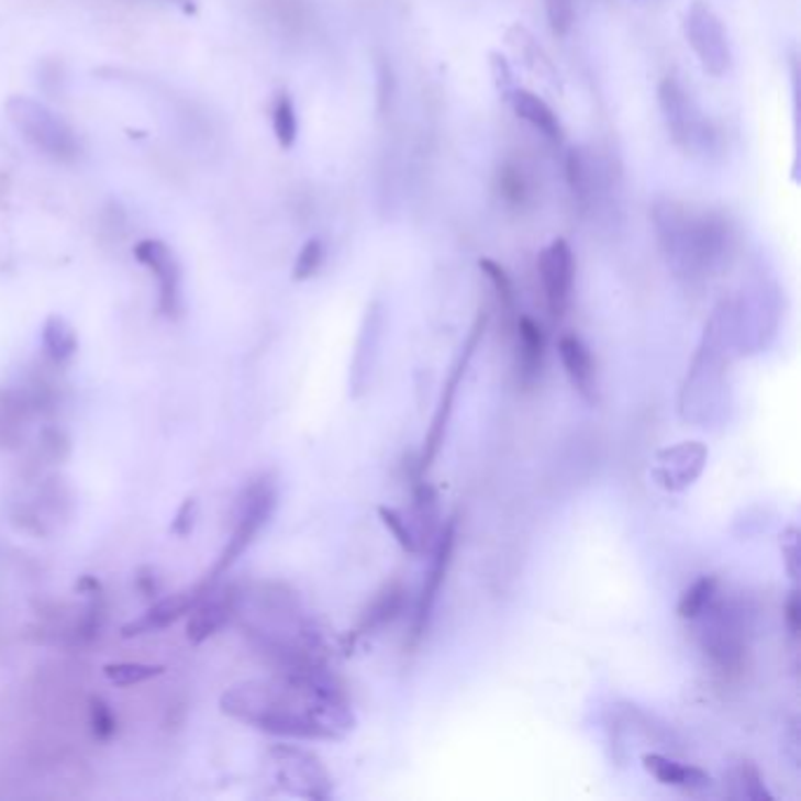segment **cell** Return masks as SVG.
I'll list each match as a JSON object with an SVG mask.
<instances>
[{
	"mask_svg": "<svg viewBox=\"0 0 801 801\" xmlns=\"http://www.w3.org/2000/svg\"><path fill=\"white\" fill-rule=\"evenodd\" d=\"M219 708L264 734L299 741H344L357 724L348 696L327 668L243 681L221 696Z\"/></svg>",
	"mask_w": 801,
	"mask_h": 801,
	"instance_id": "obj_1",
	"label": "cell"
},
{
	"mask_svg": "<svg viewBox=\"0 0 801 801\" xmlns=\"http://www.w3.org/2000/svg\"><path fill=\"white\" fill-rule=\"evenodd\" d=\"M652 219L660 249L679 276L703 278L734 252L736 226L717 210L660 198Z\"/></svg>",
	"mask_w": 801,
	"mask_h": 801,
	"instance_id": "obj_2",
	"label": "cell"
},
{
	"mask_svg": "<svg viewBox=\"0 0 801 801\" xmlns=\"http://www.w3.org/2000/svg\"><path fill=\"white\" fill-rule=\"evenodd\" d=\"M278 508V487L276 477L264 472L254 477L252 482L241 491L235 503V524L233 534L226 543V548L221 550L214 569L210 571L212 581H219L221 576L231 571V567L241 559L249 545L257 541V536L264 532V526L270 522L272 513Z\"/></svg>",
	"mask_w": 801,
	"mask_h": 801,
	"instance_id": "obj_3",
	"label": "cell"
},
{
	"mask_svg": "<svg viewBox=\"0 0 801 801\" xmlns=\"http://www.w3.org/2000/svg\"><path fill=\"white\" fill-rule=\"evenodd\" d=\"M10 123L45 158L57 163H71L78 158L80 144L74 130L62 118L47 109L43 101L31 97H12L5 104Z\"/></svg>",
	"mask_w": 801,
	"mask_h": 801,
	"instance_id": "obj_4",
	"label": "cell"
},
{
	"mask_svg": "<svg viewBox=\"0 0 801 801\" xmlns=\"http://www.w3.org/2000/svg\"><path fill=\"white\" fill-rule=\"evenodd\" d=\"M658 107L670 132V140L679 151H685L689 156V153H701L710 148L714 136L710 132V123L703 118L701 109H698L685 85L679 82V78L666 76L660 80Z\"/></svg>",
	"mask_w": 801,
	"mask_h": 801,
	"instance_id": "obj_5",
	"label": "cell"
},
{
	"mask_svg": "<svg viewBox=\"0 0 801 801\" xmlns=\"http://www.w3.org/2000/svg\"><path fill=\"white\" fill-rule=\"evenodd\" d=\"M698 619L703 623V649L724 675H736L745 666L747 642L741 611L731 604H712Z\"/></svg>",
	"mask_w": 801,
	"mask_h": 801,
	"instance_id": "obj_6",
	"label": "cell"
},
{
	"mask_svg": "<svg viewBox=\"0 0 801 801\" xmlns=\"http://www.w3.org/2000/svg\"><path fill=\"white\" fill-rule=\"evenodd\" d=\"M487 327H489V313L480 311V313H477L475 322H472L470 334L466 338V346L461 348V355L456 357V363L452 367L447 386L440 396L435 416H433V423H431V431H429V435H425V445H423V454H421V461H419V477H423L425 472L431 470L442 445H445V435H447V425H449V419H452V412H454L458 386H461V381L466 377L468 365H470L472 355H475V348L480 346V341H482Z\"/></svg>",
	"mask_w": 801,
	"mask_h": 801,
	"instance_id": "obj_7",
	"label": "cell"
},
{
	"mask_svg": "<svg viewBox=\"0 0 801 801\" xmlns=\"http://www.w3.org/2000/svg\"><path fill=\"white\" fill-rule=\"evenodd\" d=\"M270 757L276 761L278 786L292 797L325 801L332 797V778L313 753L297 745L270 747Z\"/></svg>",
	"mask_w": 801,
	"mask_h": 801,
	"instance_id": "obj_8",
	"label": "cell"
},
{
	"mask_svg": "<svg viewBox=\"0 0 801 801\" xmlns=\"http://www.w3.org/2000/svg\"><path fill=\"white\" fill-rule=\"evenodd\" d=\"M685 36L701 62L703 71L712 78H722L731 68L728 33L714 12L703 0H693L685 16Z\"/></svg>",
	"mask_w": 801,
	"mask_h": 801,
	"instance_id": "obj_9",
	"label": "cell"
},
{
	"mask_svg": "<svg viewBox=\"0 0 801 801\" xmlns=\"http://www.w3.org/2000/svg\"><path fill=\"white\" fill-rule=\"evenodd\" d=\"M538 276L553 320H561L569 311L576 278V257L565 237H555L538 254Z\"/></svg>",
	"mask_w": 801,
	"mask_h": 801,
	"instance_id": "obj_10",
	"label": "cell"
},
{
	"mask_svg": "<svg viewBox=\"0 0 801 801\" xmlns=\"http://www.w3.org/2000/svg\"><path fill=\"white\" fill-rule=\"evenodd\" d=\"M134 259L146 266L158 280V311L169 320L179 318L183 311L181 266L175 257V252L163 241H153V237H148V241L134 245Z\"/></svg>",
	"mask_w": 801,
	"mask_h": 801,
	"instance_id": "obj_11",
	"label": "cell"
},
{
	"mask_svg": "<svg viewBox=\"0 0 801 801\" xmlns=\"http://www.w3.org/2000/svg\"><path fill=\"white\" fill-rule=\"evenodd\" d=\"M243 594L235 586H212L208 594L191 609L189 625H186V637L191 644H202L216 635L221 627H226L231 619L241 611Z\"/></svg>",
	"mask_w": 801,
	"mask_h": 801,
	"instance_id": "obj_12",
	"label": "cell"
},
{
	"mask_svg": "<svg viewBox=\"0 0 801 801\" xmlns=\"http://www.w3.org/2000/svg\"><path fill=\"white\" fill-rule=\"evenodd\" d=\"M214 583L216 581H212V578L208 576L204 581L196 583L193 588L179 590L175 594H169V598H165V600H158L144 613L142 619H136V621L123 625L121 635L125 639H132V637H142V635H151V633H160V630H165L173 623H177L179 619H183L186 613H191V609L204 598V594H208V590Z\"/></svg>",
	"mask_w": 801,
	"mask_h": 801,
	"instance_id": "obj_13",
	"label": "cell"
},
{
	"mask_svg": "<svg viewBox=\"0 0 801 801\" xmlns=\"http://www.w3.org/2000/svg\"><path fill=\"white\" fill-rule=\"evenodd\" d=\"M456 526H458V520L452 518L445 524V530H442L440 538H437L433 565H431L429 576H425V583H423L419 607H416L414 642H419L425 635V630H429L433 609H435V602H437V594L442 590V583L447 581V574H449L452 561H454V548H456Z\"/></svg>",
	"mask_w": 801,
	"mask_h": 801,
	"instance_id": "obj_14",
	"label": "cell"
},
{
	"mask_svg": "<svg viewBox=\"0 0 801 801\" xmlns=\"http://www.w3.org/2000/svg\"><path fill=\"white\" fill-rule=\"evenodd\" d=\"M705 461V445H701V442H681L677 447L656 454V468L652 470V475L663 489L681 491L691 487L696 477L703 472Z\"/></svg>",
	"mask_w": 801,
	"mask_h": 801,
	"instance_id": "obj_15",
	"label": "cell"
},
{
	"mask_svg": "<svg viewBox=\"0 0 801 801\" xmlns=\"http://www.w3.org/2000/svg\"><path fill=\"white\" fill-rule=\"evenodd\" d=\"M557 353H559L561 367H565L576 393L581 396L588 404H598V400H600L598 367H594L590 348L576 334H565L559 338Z\"/></svg>",
	"mask_w": 801,
	"mask_h": 801,
	"instance_id": "obj_16",
	"label": "cell"
},
{
	"mask_svg": "<svg viewBox=\"0 0 801 801\" xmlns=\"http://www.w3.org/2000/svg\"><path fill=\"white\" fill-rule=\"evenodd\" d=\"M404 600H407V590L400 583L386 586L377 598H374V602L365 609L363 619L357 621V625L351 630V635L346 637V652H351L363 637L374 635L383 625L393 623L404 609Z\"/></svg>",
	"mask_w": 801,
	"mask_h": 801,
	"instance_id": "obj_17",
	"label": "cell"
},
{
	"mask_svg": "<svg viewBox=\"0 0 801 801\" xmlns=\"http://www.w3.org/2000/svg\"><path fill=\"white\" fill-rule=\"evenodd\" d=\"M545 357V334L541 325L532 318H518V353H515V367H518V381L524 388H532L543 369Z\"/></svg>",
	"mask_w": 801,
	"mask_h": 801,
	"instance_id": "obj_18",
	"label": "cell"
},
{
	"mask_svg": "<svg viewBox=\"0 0 801 801\" xmlns=\"http://www.w3.org/2000/svg\"><path fill=\"white\" fill-rule=\"evenodd\" d=\"M505 101H510V107H513V111H515V115L520 118V121H524L526 125H532L548 142L559 144L561 140H565V130H561L557 113L550 109L548 101L541 99L538 94H534L530 90L515 88Z\"/></svg>",
	"mask_w": 801,
	"mask_h": 801,
	"instance_id": "obj_19",
	"label": "cell"
},
{
	"mask_svg": "<svg viewBox=\"0 0 801 801\" xmlns=\"http://www.w3.org/2000/svg\"><path fill=\"white\" fill-rule=\"evenodd\" d=\"M642 764L646 771H649L658 782H663V786H668V788L698 792V790H708L712 782V778L703 769H698V766L681 764L670 757H663L658 753L644 755Z\"/></svg>",
	"mask_w": 801,
	"mask_h": 801,
	"instance_id": "obj_20",
	"label": "cell"
},
{
	"mask_svg": "<svg viewBox=\"0 0 801 801\" xmlns=\"http://www.w3.org/2000/svg\"><path fill=\"white\" fill-rule=\"evenodd\" d=\"M381 322H383V315L379 311V305L374 303L371 309L367 311V318H365V325H363V334H360V341H357V353H355V363H353V388H355V396H360L367 390L369 386V371L374 369V348L379 346V338H381Z\"/></svg>",
	"mask_w": 801,
	"mask_h": 801,
	"instance_id": "obj_21",
	"label": "cell"
},
{
	"mask_svg": "<svg viewBox=\"0 0 801 801\" xmlns=\"http://www.w3.org/2000/svg\"><path fill=\"white\" fill-rule=\"evenodd\" d=\"M41 338H43V351L47 355V360L55 363L57 367L66 365L78 351L76 330L59 315H49L45 320Z\"/></svg>",
	"mask_w": 801,
	"mask_h": 801,
	"instance_id": "obj_22",
	"label": "cell"
},
{
	"mask_svg": "<svg viewBox=\"0 0 801 801\" xmlns=\"http://www.w3.org/2000/svg\"><path fill=\"white\" fill-rule=\"evenodd\" d=\"M497 189H499V196L505 200V204H510V208H515V210L526 208V204H530L534 198L532 177L526 175V169L515 160H508L499 167Z\"/></svg>",
	"mask_w": 801,
	"mask_h": 801,
	"instance_id": "obj_23",
	"label": "cell"
},
{
	"mask_svg": "<svg viewBox=\"0 0 801 801\" xmlns=\"http://www.w3.org/2000/svg\"><path fill=\"white\" fill-rule=\"evenodd\" d=\"M565 173L576 202L581 204V208H588L590 200L594 198V167L583 148L569 151Z\"/></svg>",
	"mask_w": 801,
	"mask_h": 801,
	"instance_id": "obj_24",
	"label": "cell"
},
{
	"mask_svg": "<svg viewBox=\"0 0 801 801\" xmlns=\"http://www.w3.org/2000/svg\"><path fill=\"white\" fill-rule=\"evenodd\" d=\"M717 576H701L685 592L677 604V616L681 621H698V616L717 598Z\"/></svg>",
	"mask_w": 801,
	"mask_h": 801,
	"instance_id": "obj_25",
	"label": "cell"
},
{
	"mask_svg": "<svg viewBox=\"0 0 801 801\" xmlns=\"http://www.w3.org/2000/svg\"><path fill=\"white\" fill-rule=\"evenodd\" d=\"M508 41H510V45H513L518 49V55L522 57V62L526 66H530L534 74L545 76V78H550V80L557 78V71H555V66H553L550 57L543 53V47L536 43V38L524 26H513V29H510Z\"/></svg>",
	"mask_w": 801,
	"mask_h": 801,
	"instance_id": "obj_26",
	"label": "cell"
},
{
	"mask_svg": "<svg viewBox=\"0 0 801 801\" xmlns=\"http://www.w3.org/2000/svg\"><path fill=\"white\" fill-rule=\"evenodd\" d=\"M270 121H272V132H276V140L280 144V148H285V151L292 148L299 136V121H297L294 101L287 92H280L276 97V101H272Z\"/></svg>",
	"mask_w": 801,
	"mask_h": 801,
	"instance_id": "obj_27",
	"label": "cell"
},
{
	"mask_svg": "<svg viewBox=\"0 0 801 801\" xmlns=\"http://www.w3.org/2000/svg\"><path fill=\"white\" fill-rule=\"evenodd\" d=\"M163 666H148V663H109L104 666V675L115 687H134L163 675Z\"/></svg>",
	"mask_w": 801,
	"mask_h": 801,
	"instance_id": "obj_28",
	"label": "cell"
},
{
	"mask_svg": "<svg viewBox=\"0 0 801 801\" xmlns=\"http://www.w3.org/2000/svg\"><path fill=\"white\" fill-rule=\"evenodd\" d=\"M477 266H480V270L485 272L487 280L491 282L493 292H497V299L501 303V309L508 315L513 313L515 311V285H513V280H510L508 270L493 259H480V264H477Z\"/></svg>",
	"mask_w": 801,
	"mask_h": 801,
	"instance_id": "obj_29",
	"label": "cell"
},
{
	"mask_svg": "<svg viewBox=\"0 0 801 801\" xmlns=\"http://www.w3.org/2000/svg\"><path fill=\"white\" fill-rule=\"evenodd\" d=\"M379 518L383 522L386 530L393 534V538L400 543V548L407 550L409 555H419L421 553V543L416 538V532L414 526L409 524L396 508H388V505H381L379 508Z\"/></svg>",
	"mask_w": 801,
	"mask_h": 801,
	"instance_id": "obj_30",
	"label": "cell"
},
{
	"mask_svg": "<svg viewBox=\"0 0 801 801\" xmlns=\"http://www.w3.org/2000/svg\"><path fill=\"white\" fill-rule=\"evenodd\" d=\"M734 788H736L738 799H749V801H771L774 799L771 792L764 786V778H761L759 769L749 761H743L734 771Z\"/></svg>",
	"mask_w": 801,
	"mask_h": 801,
	"instance_id": "obj_31",
	"label": "cell"
},
{
	"mask_svg": "<svg viewBox=\"0 0 801 801\" xmlns=\"http://www.w3.org/2000/svg\"><path fill=\"white\" fill-rule=\"evenodd\" d=\"M90 731L92 738L99 743H111L118 734V717L104 698H90Z\"/></svg>",
	"mask_w": 801,
	"mask_h": 801,
	"instance_id": "obj_32",
	"label": "cell"
},
{
	"mask_svg": "<svg viewBox=\"0 0 801 801\" xmlns=\"http://www.w3.org/2000/svg\"><path fill=\"white\" fill-rule=\"evenodd\" d=\"M322 262H325V243H322L320 237H311V241L303 243L299 257L294 262L292 280H297V282L311 280L315 272L320 270Z\"/></svg>",
	"mask_w": 801,
	"mask_h": 801,
	"instance_id": "obj_33",
	"label": "cell"
},
{
	"mask_svg": "<svg viewBox=\"0 0 801 801\" xmlns=\"http://www.w3.org/2000/svg\"><path fill=\"white\" fill-rule=\"evenodd\" d=\"M38 445L47 464H64L71 456V440L59 425H45L38 435Z\"/></svg>",
	"mask_w": 801,
	"mask_h": 801,
	"instance_id": "obj_34",
	"label": "cell"
},
{
	"mask_svg": "<svg viewBox=\"0 0 801 801\" xmlns=\"http://www.w3.org/2000/svg\"><path fill=\"white\" fill-rule=\"evenodd\" d=\"M545 12H548V22L555 36L565 38L576 22L574 0H545Z\"/></svg>",
	"mask_w": 801,
	"mask_h": 801,
	"instance_id": "obj_35",
	"label": "cell"
},
{
	"mask_svg": "<svg viewBox=\"0 0 801 801\" xmlns=\"http://www.w3.org/2000/svg\"><path fill=\"white\" fill-rule=\"evenodd\" d=\"M489 68H491V78H493V85H497V90L503 99L510 97V92L515 90V74L513 68H510L508 59L499 53H491L489 55Z\"/></svg>",
	"mask_w": 801,
	"mask_h": 801,
	"instance_id": "obj_36",
	"label": "cell"
},
{
	"mask_svg": "<svg viewBox=\"0 0 801 801\" xmlns=\"http://www.w3.org/2000/svg\"><path fill=\"white\" fill-rule=\"evenodd\" d=\"M198 515H200V505H198V499H186L177 515L173 520V526H169V532H173L177 538H186L191 536L193 530H196V522H198Z\"/></svg>",
	"mask_w": 801,
	"mask_h": 801,
	"instance_id": "obj_37",
	"label": "cell"
},
{
	"mask_svg": "<svg viewBox=\"0 0 801 801\" xmlns=\"http://www.w3.org/2000/svg\"><path fill=\"white\" fill-rule=\"evenodd\" d=\"M134 588L144 600H156L160 594V578L153 567H140L134 574Z\"/></svg>",
	"mask_w": 801,
	"mask_h": 801,
	"instance_id": "obj_38",
	"label": "cell"
},
{
	"mask_svg": "<svg viewBox=\"0 0 801 801\" xmlns=\"http://www.w3.org/2000/svg\"><path fill=\"white\" fill-rule=\"evenodd\" d=\"M20 425L14 419H10L5 412H0V447H16L22 442Z\"/></svg>",
	"mask_w": 801,
	"mask_h": 801,
	"instance_id": "obj_39",
	"label": "cell"
},
{
	"mask_svg": "<svg viewBox=\"0 0 801 801\" xmlns=\"http://www.w3.org/2000/svg\"><path fill=\"white\" fill-rule=\"evenodd\" d=\"M393 92H396V80H393V74H390V64H381V74H379V111L381 113L390 107Z\"/></svg>",
	"mask_w": 801,
	"mask_h": 801,
	"instance_id": "obj_40",
	"label": "cell"
},
{
	"mask_svg": "<svg viewBox=\"0 0 801 801\" xmlns=\"http://www.w3.org/2000/svg\"><path fill=\"white\" fill-rule=\"evenodd\" d=\"M786 625H788V633L792 637H799V630H801V602H799V592L792 590L790 598L786 602Z\"/></svg>",
	"mask_w": 801,
	"mask_h": 801,
	"instance_id": "obj_41",
	"label": "cell"
},
{
	"mask_svg": "<svg viewBox=\"0 0 801 801\" xmlns=\"http://www.w3.org/2000/svg\"><path fill=\"white\" fill-rule=\"evenodd\" d=\"M76 590H78L80 594H85V598H90V594L101 592L104 588H101L99 578H94V576H80V578H78V583H76Z\"/></svg>",
	"mask_w": 801,
	"mask_h": 801,
	"instance_id": "obj_42",
	"label": "cell"
},
{
	"mask_svg": "<svg viewBox=\"0 0 801 801\" xmlns=\"http://www.w3.org/2000/svg\"><path fill=\"white\" fill-rule=\"evenodd\" d=\"M165 3H175V5H181L186 12L193 10V0H165Z\"/></svg>",
	"mask_w": 801,
	"mask_h": 801,
	"instance_id": "obj_43",
	"label": "cell"
}]
</instances>
